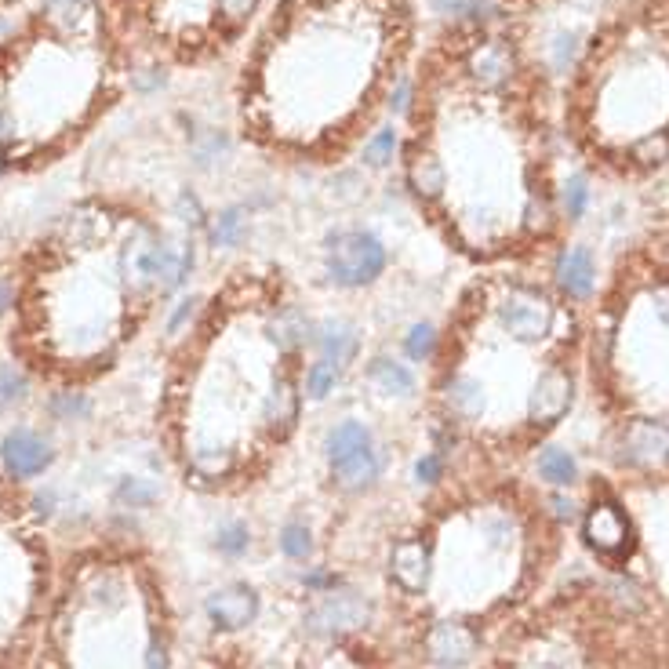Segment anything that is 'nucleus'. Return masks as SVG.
<instances>
[{
	"label": "nucleus",
	"instance_id": "nucleus-7",
	"mask_svg": "<svg viewBox=\"0 0 669 669\" xmlns=\"http://www.w3.org/2000/svg\"><path fill=\"white\" fill-rule=\"evenodd\" d=\"M426 655L444 669L466 666L477 655V633L470 626H462V622H437L426 633Z\"/></svg>",
	"mask_w": 669,
	"mask_h": 669
},
{
	"label": "nucleus",
	"instance_id": "nucleus-11",
	"mask_svg": "<svg viewBox=\"0 0 669 669\" xmlns=\"http://www.w3.org/2000/svg\"><path fill=\"white\" fill-rule=\"evenodd\" d=\"M390 575L400 590L408 593H426L433 575L430 564V546L422 539H400L390 553Z\"/></svg>",
	"mask_w": 669,
	"mask_h": 669
},
{
	"label": "nucleus",
	"instance_id": "nucleus-43",
	"mask_svg": "<svg viewBox=\"0 0 669 669\" xmlns=\"http://www.w3.org/2000/svg\"><path fill=\"white\" fill-rule=\"evenodd\" d=\"M550 506H553V517H557V520H571V517H575V502L564 499V495H557Z\"/></svg>",
	"mask_w": 669,
	"mask_h": 669
},
{
	"label": "nucleus",
	"instance_id": "nucleus-36",
	"mask_svg": "<svg viewBox=\"0 0 669 669\" xmlns=\"http://www.w3.org/2000/svg\"><path fill=\"white\" fill-rule=\"evenodd\" d=\"M197 313H200V299H182L179 306H175V313L168 317V339H182V335L193 328Z\"/></svg>",
	"mask_w": 669,
	"mask_h": 669
},
{
	"label": "nucleus",
	"instance_id": "nucleus-49",
	"mask_svg": "<svg viewBox=\"0 0 669 669\" xmlns=\"http://www.w3.org/2000/svg\"><path fill=\"white\" fill-rule=\"evenodd\" d=\"M51 4H77V0H51Z\"/></svg>",
	"mask_w": 669,
	"mask_h": 669
},
{
	"label": "nucleus",
	"instance_id": "nucleus-9",
	"mask_svg": "<svg viewBox=\"0 0 669 669\" xmlns=\"http://www.w3.org/2000/svg\"><path fill=\"white\" fill-rule=\"evenodd\" d=\"M571 375L560 368H546L535 382V393L528 400V415L531 422H539V426H550V422L564 419V411L571 408Z\"/></svg>",
	"mask_w": 669,
	"mask_h": 669
},
{
	"label": "nucleus",
	"instance_id": "nucleus-23",
	"mask_svg": "<svg viewBox=\"0 0 669 669\" xmlns=\"http://www.w3.org/2000/svg\"><path fill=\"white\" fill-rule=\"evenodd\" d=\"M539 477L546 480V484H553V488H568V484L579 480V462L564 448H542Z\"/></svg>",
	"mask_w": 669,
	"mask_h": 669
},
{
	"label": "nucleus",
	"instance_id": "nucleus-1",
	"mask_svg": "<svg viewBox=\"0 0 669 669\" xmlns=\"http://www.w3.org/2000/svg\"><path fill=\"white\" fill-rule=\"evenodd\" d=\"M386 262H390V251L368 230L331 233L328 248H324L328 277L339 288H368L386 273Z\"/></svg>",
	"mask_w": 669,
	"mask_h": 669
},
{
	"label": "nucleus",
	"instance_id": "nucleus-25",
	"mask_svg": "<svg viewBox=\"0 0 669 669\" xmlns=\"http://www.w3.org/2000/svg\"><path fill=\"white\" fill-rule=\"evenodd\" d=\"M339 379H342V368H335L331 360L317 357L310 368H306V375H302V390H306L310 400H328L331 393L339 390Z\"/></svg>",
	"mask_w": 669,
	"mask_h": 669
},
{
	"label": "nucleus",
	"instance_id": "nucleus-12",
	"mask_svg": "<svg viewBox=\"0 0 669 669\" xmlns=\"http://www.w3.org/2000/svg\"><path fill=\"white\" fill-rule=\"evenodd\" d=\"M622 462L633 466H662L669 462V426L640 419L622 437Z\"/></svg>",
	"mask_w": 669,
	"mask_h": 669
},
{
	"label": "nucleus",
	"instance_id": "nucleus-24",
	"mask_svg": "<svg viewBox=\"0 0 669 669\" xmlns=\"http://www.w3.org/2000/svg\"><path fill=\"white\" fill-rule=\"evenodd\" d=\"M470 70L473 77L484 80V84H499V80H506V73L513 70L510 51L502 48V44H484L480 51H473Z\"/></svg>",
	"mask_w": 669,
	"mask_h": 669
},
{
	"label": "nucleus",
	"instance_id": "nucleus-34",
	"mask_svg": "<svg viewBox=\"0 0 669 669\" xmlns=\"http://www.w3.org/2000/svg\"><path fill=\"white\" fill-rule=\"evenodd\" d=\"M444 470H448V462H444L440 451H422L419 459H415V480L426 484V488L440 484V480H444Z\"/></svg>",
	"mask_w": 669,
	"mask_h": 669
},
{
	"label": "nucleus",
	"instance_id": "nucleus-20",
	"mask_svg": "<svg viewBox=\"0 0 669 669\" xmlns=\"http://www.w3.org/2000/svg\"><path fill=\"white\" fill-rule=\"evenodd\" d=\"M237 470V451L222 440H197L190 448V473L197 480H226Z\"/></svg>",
	"mask_w": 669,
	"mask_h": 669
},
{
	"label": "nucleus",
	"instance_id": "nucleus-41",
	"mask_svg": "<svg viewBox=\"0 0 669 669\" xmlns=\"http://www.w3.org/2000/svg\"><path fill=\"white\" fill-rule=\"evenodd\" d=\"M11 139H15V117H11L4 95H0V146H4V142H11Z\"/></svg>",
	"mask_w": 669,
	"mask_h": 669
},
{
	"label": "nucleus",
	"instance_id": "nucleus-4",
	"mask_svg": "<svg viewBox=\"0 0 669 669\" xmlns=\"http://www.w3.org/2000/svg\"><path fill=\"white\" fill-rule=\"evenodd\" d=\"M0 462H4V473L11 480H33L55 462V451L30 426H15V430H8V437L0 440Z\"/></svg>",
	"mask_w": 669,
	"mask_h": 669
},
{
	"label": "nucleus",
	"instance_id": "nucleus-14",
	"mask_svg": "<svg viewBox=\"0 0 669 669\" xmlns=\"http://www.w3.org/2000/svg\"><path fill=\"white\" fill-rule=\"evenodd\" d=\"M440 400H444V411H448L451 422H477L480 415H484V404H488L484 386H480L473 375H462V371H455V375L444 379Z\"/></svg>",
	"mask_w": 669,
	"mask_h": 669
},
{
	"label": "nucleus",
	"instance_id": "nucleus-29",
	"mask_svg": "<svg viewBox=\"0 0 669 669\" xmlns=\"http://www.w3.org/2000/svg\"><path fill=\"white\" fill-rule=\"evenodd\" d=\"M280 553L288 560H306L313 553V531L302 524V520H288L280 528Z\"/></svg>",
	"mask_w": 669,
	"mask_h": 669
},
{
	"label": "nucleus",
	"instance_id": "nucleus-18",
	"mask_svg": "<svg viewBox=\"0 0 669 669\" xmlns=\"http://www.w3.org/2000/svg\"><path fill=\"white\" fill-rule=\"evenodd\" d=\"M557 284L568 299H586L597 284V262L590 248H568L557 259Z\"/></svg>",
	"mask_w": 669,
	"mask_h": 669
},
{
	"label": "nucleus",
	"instance_id": "nucleus-8",
	"mask_svg": "<svg viewBox=\"0 0 669 669\" xmlns=\"http://www.w3.org/2000/svg\"><path fill=\"white\" fill-rule=\"evenodd\" d=\"M313 350L324 360H331L335 368H350L360 353V328L346 317H328L313 324Z\"/></svg>",
	"mask_w": 669,
	"mask_h": 669
},
{
	"label": "nucleus",
	"instance_id": "nucleus-35",
	"mask_svg": "<svg viewBox=\"0 0 669 669\" xmlns=\"http://www.w3.org/2000/svg\"><path fill=\"white\" fill-rule=\"evenodd\" d=\"M51 415L62 422H77L88 415V400H84V393H55V400H51Z\"/></svg>",
	"mask_w": 669,
	"mask_h": 669
},
{
	"label": "nucleus",
	"instance_id": "nucleus-42",
	"mask_svg": "<svg viewBox=\"0 0 669 669\" xmlns=\"http://www.w3.org/2000/svg\"><path fill=\"white\" fill-rule=\"evenodd\" d=\"M146 669H168V648L160 640H153L150 651H146Z\"/></svg>",
	"mask_w": 669,
	"mask_h": 669
},
{
	"label": "nucleus",
	"instance_id": "nucleus-38",
	"mask_svg": "<svg viewBox=\"0 0 669 669\" xmlns=\"http://www.w3.org/2000/svg\"><path fill=\"white\" fill-rule=\"evenodd\" d=\"M219 4V15L222 19H230V22H244L255 11V4L259 0H215Z\"/></svg>",
	"mask_w": 669,
	"mask_h": 669
},
{
	"label": "nucleus",
	"instance_id": "nucleus-48",
	"mask_svg": "<svg viewBox=\"0 0 669 669\" xmlns=\"http://www.w3.org/2000/svg\"><path fill=\"white\" fill-rule=\"evenodd\" d=\"M4 171H8V160H4V153H0V175H4Z\"/></svg>",
	"mask_w": 669,
	"mask_h": 669
},
{
	"label": "nucleus",
	"instance_id": "nucleus-19",
	"mask_svg": "<svg viewBox=\"0 0 669 669\" xmlns=\"http://www.w3.org/2000/svg\"><path fill=\"white\" fill-rule=\"evenodd\" d=\"M408 186H411V193H415L419 200H426V204L444 197V190H448V171H444L437 153H430V150L411 153Z\"/></svg>",
	"mask_w": 669,
	"mask_h": 669
},
{
	"label": "nucleus",
	"instance_id": "nucleus-30",
	"mask_svg": "<svg viewBox=\"0 0 669 669\" xmlns=\"http://www.w3.org/2000/svg\"><path fill=\"white\" fill-rule=\"evenodd\" d=\"M117 499L124 502V506H131V510H146V506H153V502L160 499V488L146 477H128V480H120Z\"/></svg>",
	"mask_w": 669,
	"mask_h": 669
},
{
	"label": "nucleus",
	"instance_id": "nucleus-50",
	"mask_svg": "<svg viewBox=\"0 0 669 669\" xmlns=\"http://www.w3.org/2000/svg\"><path fill=\"white\" fill-rule=\"evenodd\" d=\"M4 30H8V19H0V33H4Z\"/></svg>",
	"mask_w": 669,
	"mask_h": 669
},
{
	"label": "nucleus",
	"instance_id": "nucleus-45",
	"mask_svg": "<svg viewBox=\"0 0 669 669\" xmlns=\"http://www.w3.org/2000/svg\"><path fill=\"white\" fill-rule=\"evenodd\" d=\"M655 313L662 317V324H669V284L655 291Z\"/></svg>",
	"mask_w": 669,
	"mask_h": 669
},
{
	"label": "nucleus",
	"instance_id": "nucleus-10",
	"mask_svg": "<svg viewBox=\"0 0 669 669\" xmlns=\"http://www.w3.org/2000/svg\"><path fill=\"white\" fill-rule=\"evenodd\" d=\"M586 539L593 550L608 553V557H622L630 550V520L622 517L615 502H597L586 517Z\"/></svg>",
	"mask_w": 669,
	"mask_h": 669
},
{
	"label": "nucleus",
	"instance_id": "nucleus-6",
	"mask_svg": "<svg viewBox=\"0 0 669 669\" xmlns=\"http://www.w3.org/2000/svg\"><path fill=\"white\" fill-rule=\"evenodd\" d=\"M299 411H302L299 382L291 379V375L273 379L270 393L262 397V426L270 430V437H277V440L291 437L295 426H299Z\"/></svg>",
	"mask_w": 669,
	"mask_h": 669
},
{
	"label": "nucleus",
	"instance_id": "nucleus-40",
	"mask_svg": "<svg viewBox=\"0 0 669 669\" xmlns=\"http://www.w3.org/2000/svg\"><path fill=\"white\" fill-rule=\"evenodd\" d=\"M571 59H575V37L564 33V37H557V48H553V66H557V70H568Z\"/></svg>",
	"mask_w": 669,
	"mask_h": 669
},
{
	"label": "nucleus",
	"instance_id": "nucleus-33",
	"mask_svg": "<svg viewBox=\"0 0 669 669\" xmlns=\"http://www.w3.org/2000/svg\"><path fill=\"white\" fill-rule=\"evenodd\" d=\"M560 204H564V215H568V219H582V211H586V204H590V186H586L582 175H571V179L564 182Z\"/></svg>",
	"mask_w": 669,
	"mask_h": 669
},
{
	"label": "nucleus",
	"instance_id": "nucleus-17",
	"mask_svg": "<svg viewBox=\"0 0 669 669\" xmlns=\"http://www.w3.org/2000/svg\"><path fill=\"white\" fill-rule=\"evenodd\" d=\"M266 335L280 353H299L313 342V320L299 306H280L266 324Z\"/></svg>",
	"mask_w": 669,
	"mask_h": 669
},
{
	"label": "nucleus",
	"instance_id": "nucleus-16",
	"mask_svg": "<svg viewBox=\"0 0 669 669\" xmlns=\"http://www.w3.org/2000/svg\"><path fill=\"white\" fill-rule=\"evenodd\" d=\"M364 382H368L371 390L382 393V397H393V400H408L415 397V371L408 364H400V360L386 357H371L364 364Z\"/></svg>",
	"mask_w": 669,
	"mask_h": 669
},
{
	"label": "nucleus",
	"instance_id": "nucleus-47",
	"mask_svg": "<svg viewBox=\"0 0 669 669\" xmlns=\"http://www.w3.org/2000/svg\"><path fill=\"white\" fill-rule=\"evenodd\" d=\"M328 582H331L328 571H313L310 579H306V586H313V590H317V586H328Z\"/></svg>",
	"mask_w": 669,
	"mask_h": 669
},
{
	"label": "nucleus",
	"instance_id": "nucleus-5",
	"mask_svg": "<svg viewBox=\"0 0 669 669\" xmlns=\"http://www.w3.org/2000/svg\"><path fill=\"white\" fill-rule=\"evenodd\" d=\"M208 619L219 626V630H244L255 622L259 615V593L244 586V582H233V586H222L208 597Z\"/></svg>",
	"mask_w": 669,
	"mask_h": 669
},
{
	"label": "nucleus",
	"instance_id": "nucleus-3",
	"mask_svg": "<svg viewBox=\"0 0 669 669\" xmlns=\"http://www.w3.org/2000/svg\"><path fill=\"white\" fill-rule=\"evenodd\" d=\"M495 317H499L502 331L517 342H539L550 335L553 324V306L542 295L528 288H513L506 299L495 306Z\"/></svg>",
	"mask_w": 669,
	"mask_h": 669
},
{
	"label": "nucleus",
	"instance_id": "nucleus-27",
	"mask_svg": "<svg viewBox=\"0 0 669 669\" xmlns=\"http://www.w3.org/2000/svg\"><path fill=\"white\" fill-rule=\"evenodd\" d=\"M437 15H448V19H491L499 15V4L495 0H430Z\"/></svg>",
	"mask_w": 669,
	"mask_h": 669
},
{
	"label": "nucleus",
	"instance_id": "nucleus-46",
	"mask_svg": "<svg viewBox=\"0 0 669 669\" xmlns=\"http://www.w3.org/2000/svg\"><path fill=\"white\" fill-rule=\"evenodd\" d=\"M408 99H411V88H408V80H404V84L397 88V95H393V110L404 113L408 110Z\"/></svg>",
	"mask_w": 669,
	"mask_h": 669
},
{
	"label": "nucleus",
	"instance_id": "nucleus-21",
	"mask_svg": "<svg viewBox=\"0 0 669 669\" xmlns=\"http://www.w3.org/2000/svg\"><path fill=\"white\" fill-rule=\"evenodd\" d=\"M375 444V437H371V426L360 419H342L335 422L328 433H324V455H328V466L331 462L346 459V455H353V451H364Z\"/></svg>",
	"mask_w": 669,
	"mask_h": 669
},
{
	"label": "nucleus",
	"instance_id": "nucleus-39",
	"mask_svg": "<svg viewBox=\"0 0 669 669\" xmlns=\"http://www.w3.org/2000/svg\"><path fill=\"white\" fill-rule=\"evenodd\" d=\"M179 215H182V222H186V226H193V230H197V226H204V208H200V200L193 197V193H182L179 197Z\"/></svg>",
	"mask_w": 669,
	"mask_h": 669
},
{
	"label": "nucleus",
	"instance_id": "nucleus-2",
	"mask_svg": "<svg viewBox=\"0 0 669 669\" xmlns=\"http://www.w3.org/2000/svg\"><path fill=\"white\" fill-rule=\"evenodd\" d=\"M371 622V600L353 590H331L306 611V630L313 637H339L357 633Z\"/></svg>",
	"mask_w": 669,
	"mask_h": 669
},
{
	"label": "nucleus",
	"instance_id": "nucleus-32",
	"mask_svg": "<svg viewBox=\"0 0 669 669\" xmlns=\"http://www.w3.org/2000/svg\"><path fill=\"white\" fill-rule=\"evenodd\" d=\"M30 390V382L15 364H0V411H8L11 404H19Z\"/></svg>",
	"mask_w": 669,
	"mask_h": 669
},
{
	"label": "nucleus",
	"instance_id": "nucleus-26",
	"mask_svg": "<svg viewBox=\"0 0 669 669\" xmlns=\"http://www.w3.org/2000/svg\"><path fill=\"white\" fill-rule=\"evenodd\" d=\"M437 350H440V331L433 328L430 320L411 324L408 335H404V353H408V360H415V364H430V360L437 357Z\"/></svg>",
	"mask_w": 669,
	"mask_h": 669
},
{
	"label": "nucleus",
	"instance_id": "nucleus-44",
	"mask_svg": "<svg viewBox=\"0 0 669 669\" xmlns=\"http://www.w3.org/2000/svg\"><path fill=\"white\" fill-rule=\"evenodd\" d=\"M11 302H15V288H11L8 277H0V317L11 310Z\"/></svg>",
	"mask_w": 669,
	"mask_h": 669
},
{
	"label": "nucleus",
	"instance_id": "nucleus-37",
	"mask_svg": "<svg viewBox=\"0 0 669 669\" xmlns=\"http://www.w3.org/2000/svg\"><path fill=\"white\" fill-rule=\"evenodd\" d=\"M669 157V139L666 135H651L637 146V160L640 164H662Z\"/></svg>",
	"mask_w": 669,
	"mask_h": 669
},
{
	"label": "nucleus",
	"instance_id": "nucleus-28",
	"mask_svg": "<svg viewBox=\"0 0 669 669\" xmlns=\"http://www.w3.org/2000/svg\"><path fill=\"white\" fill-rule=\"evenodd\" d=\"M397 150H400L397 131L382 128V131H375L368 142H364V153H360V157H364V164H368V168H386V164H393Z\"/></svg>",
	"mask_w": 669,
	"mask_h": 669
},
{
	"label": "nucleus",
	"instance_id": "nucleus-31",
	"mask_svg": "<svg viewBox=\"0 0 669 669\" xmlns=\"http://www.w3.org/2000/svg\"><path fill=\"white\" fill-rule=\"evenodd\" d=\"M215 546H219L222 557H244V553H248V546H251L248 524H240V520L222 524L219 535H215Z\"/></svg>",
	"mask_w": 669,
	"mask_h": 669
},
{
	"label": "nucleus",
	"instance_id": "nucleus-15",
	"mask_svg": "<svg viewBox=\"0 0 669 669\" xmlns=\"http://www.w3.org/2000/svg\"><path fill=\"white\" fill-rule=\"evenodd\" d=\"M193 262H197V251H193V240H168L160 237L157 251V291L160 295H171L179 291L193 273Z\"/></svg>",
	"mask_w": 669,
	"mask_h": 669
},
{
	"label": "nucleus",
	"instance_id": "nucleus-13",
	"mask_svg": "<svg viewBox=\"0 0 669 669\" xmlns=\"http://www.w3.org/2000/svg\"><path fill=\"white\" fill-rule=\"evenodd\" d=\"M382 466H386V459H382V451L371 444V448L353 451V455H346V459L331 462V484H335L339 491L360 495V491H371L375 484H379Z\"/></svg>",
	"mask_w": 669,
	"mask_h": 669
},
{
	"label": "nucleus",
	"instance_id": "nucleus-22",
	"mask_svg": "<svg viewBox=\"0 0 669 669\" xmlns=\"http://www.w3.org/2000/svg\"><path fill=\"white\" fill-rule=\"evenodd\" d=\"M208 240L211 248H240L248 240V211L244 208H222L215 219L208 222Z\"/></svg>",
	"mask_w": 669,
	"mask_h": 669
}]
</instances>
